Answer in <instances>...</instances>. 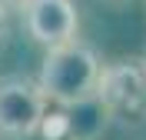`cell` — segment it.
Segmentation results:
<instances>
[{
	"instance_id": "cell-4",
	"label": "cell",
	"mask_w": 146,
	"mask_h": 140,
	"mask_svg": "<svg viewBox=\"0 0 146 140\" xmlns=\"http://www.w3.org/2000/svg\"><path fill=\"white\" fill-rule=\"evenodd\" d=\"M13 7H20V0H0V17H3L7 10H13Z\"/></svg>"
},
{
	"instance_id": "cell-5",
	"label": "cell",
	"mask_w": 146,
	"mask_h": 140,
	"mask_svg": "<svg viewBox=\"0 0 146 140\" xmlns=\"http://www.w3.org/2000/svg\"><path fill=\"white\" fill-rule=\"evenodd\" d=\"M3 37H7V23H3V17H0V44H3Z\"/></svg>"
},
{
	"instance_id": "cell-3",
	"label": "cell",
	"mask_w": 146,
	"mask_h": 140,
	"mask_svg": "<svg viewBox=\"0 0 146 140\" xmlns=\"http://www.w3.org/2000/svg\"><path fill=\"white\" fill-rule=\"evenodd\" d=\"M20 20L30 40L46 50L76 40L80 30V13L73 0H20Z\"/></svg>"
},
{
	"instance_id": "cell-2",
	"label": "cell",
	"mask_w": 146,
	"mask_h": 140,
	"mask_svg": "<svg viewBox=\"0 0 146 140\" xmlns=\"http://www.w3.org/2000/svg\"><path fill=\"white\" fill-rule=\"evenodd\" d=\"M46 100L36 80L20 74L0 77V140H27L43 127Z\"/></svg>"
},
{
	"instance_id": "cell-1",
	"label": "cell",
	"mask_w": 146,
	"mask_h": 140,
	"mask_svg": "<svg viewBox=\"0 0 146 140\" xmlns=\"http://www.w3.org/2000/svg\"><path fill=\"white\" fill-rule=\"evenodd\" d=\"M100 70L103 64L96 50L83 40H70L63 47L46 50L36 87L43 93V100H53L60 107H83L96 97Z\"/></svg>"
}]
</instances>
